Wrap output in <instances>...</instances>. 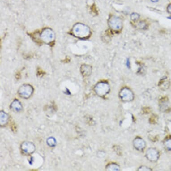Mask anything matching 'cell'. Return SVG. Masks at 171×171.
<instances>
[{
	"label": "cell",
	"mask_w": 171,
	"mask_h": 171,
	"mask_svg": "<svg viewBox=\"0 0 171 171\" xmlns=\"http://www.w3.org/2000/svg\"><path fill=\"white\" fill-rule=\"evenodd\" d=\"M72 33L78 38L86 39L89 37L91 32L88 26L82 24H77L73 27Z\"/></svg>",
	"instance_id": "cell-1"
},
{
	"label": "cell",
	"mask_w": 171,
	"mask_h": 171,
	"mask_svg": "<svg viewBox=\"0 0 171 171\" xmlns=\"http://www.w3.org/2000/svg\"><path fill=\"white\" fill-rule=\"evenodd\" d=\"M139 15L136 13H133L131 15L130 17L133 21H136L139 19Z\"/></svg>",
	"instance_id": "cell-12"
},
{
	"label": "cell",
	"mask_w": 171,
	"mask_h": 171,
	"mask_svg": "<svg viewBox=\"0 0 171 171\" xmlns=\"http://www.w3.org/2000/svg\"><path fill=\"white\" fill-rule=\"evenodd\" d=\"M165 144L166 147L167 149L171 151V139H169L165 140Z\"/></svg>",
	"instance_id": "cell-13"
},
{
	"label": "cell",
	"mask_w": 171,
	"mask_h": 171,
	"mask_svg": "<svg viewBox=\"0 0 171 171\" xmlns=\"http://www.w3.org/2000/svg\"><path fill=\"white\" fill-rule=\"evenodd\" d=\"M81 71L84 76H88L92 72V67L89 65H83L81 67Z\"/></svg>",
	"instance_id": "cell-8"
},
{
	"label": "cell",
	"mask_w": 171,
	"mask_h": 171,
	"mask_svg": "<svg viewBox=\"0 0 171 171\" xmlns=\"http://www.w3.org/2000/svg\"><path fill=\"white\" fill-rule=\"evenodd\" d=\"M22 151L25 153L27 154H32L36 150L35 145L32 142H24L21 145Z\"/></svg>",
	"instance_id": "cell-6"
},
{
	"label": "cell",
	"mask_w": 171,
	"mask_h": 171,
	"mask_svg": "<svg viewBox=\"0 0 171 171\" xmlns=\"http://www.w3.org/2000/svg\"><path fill=\"white\" fill-rule=\"evenodd\" d=\"M108 24L110 28L114 32H119L122 28V22L120 18L112 15L108 20Z\"/></svg>",
	"instance_id": "cell-2"
},
{
	"label": "cell",
	"mask_w": 171,
	"mask_h": 171,
	"mask_svg": "<svg viewBox=\"0 0 171 171\" xmlns=\"http://www.w3.org/2000/svg\"><path fill=\"white\" fill-rule=\"evenodd\" d=\"M11 108L13 111L17 112L21 111L23 109L21 103L17 100H15L11 103Z\"/></svg>",
	"instance_id": "cell-9"
},
{
	"label": "cell",
	"mask_w": 171,
	"mask_h": 171,
	"mask_svg": "<svg viewBox=\"0 0 171 171\" xmlns=\"http://www.w3.org/2000/svg\"><path fill=\"white\" fill-rule=\"evenodd\" d=\"M34 88L29 84H24L20 87L18 91V94L21 97L24 99H28L32 95Z\"/></svg>",
	"instance_id": "cell-3"
},
{
	"label": "cell",
	"mask_w": 171,
	"mask_h": 171,
	"mask_svg": "<svg viewBox=\"0 0 171 171\" xmlns=\"http://www.w3.org/2000/svg\"><path fill=\"white\" fill-rule=\"evenodd\" d=\"M48 145L51 147H53L56 145V141L55 139L53 137H50L48 139L47 141Z\"/></svg>",
	"instance_id": "cell-11"
},
{
	"label": "cell",
	"mask_w": 171,
	"mask_h": 171,
	"mask_svg": "<svg viewBox=\"0 0 171 171\" xmlns=\"http://www.w3.org/2000/svg\"><path fill=\"white\" fill-rule=\"evenodd\" d=\"M158 1L159 0H151V1L153 2H158Z\"/></svg>",
	"instance_id": "cell-16"
},
{
	"label": "cell",
	"mask_w": 171,
	"mask_h": 171,
	"mask_svg": "<svg viewBox=\"0 0 171 171\" xmlns=\"http://www.w3.org/2000/svg\"><path fill=\"white\" fill-rule=\"evenodd\" d=\"M138 27H139V28L141 29H144L146 28V27H147V24L144 22H140L139 23V24H138Z\"/></svg>",
	"instance_id": "cell-14"
},
{
	"label": "cell",
	"mask_w": 171,
	"mask_h": 171,
	"mask_svg": "<svg viewBox=\"0 0 171 171\" xmlns=\"http://www.w3.org/2000/svg\"><path fill=\"white\" fill-rule=\"evenodd\" d=\"M41 37L43 41L47 44L53 42L54 40L53 32L50 29L46 28L43 30L41 35Z\"/></svg>",
	"instance_id": "cell-4"
},
{
	"label": "cell",
	"mask_w": 171,
	"mask_h": 171,
	"mask_svg": "<svg viewBox=\"0 0 171 171\" xmlns=\"http://www.w3.org/2000/svg\"><path fill=\"white\" fill-rule=\"evenodd\" d=\"M95 90L96 92L99 96H103L109 92V86L107 83L101 82L96 86Z\"/></svg>",
	"instance_id": "cell-5"
},
{
	"label": "cell",
	"mask_w": 171,
	"mask_h": 171,
	"mask_svg": "<svg viewBox=\"0 0 171 171\" xmlns=\"http://www.w3.org/2000/svg\"><path fill=\"white\" fill-rule=\"evenodd\" d=\"M0 119H1V126H4L6 125L8 122L9 116L4 111H1L0 113Z\"/></svg>",
	"instance_id": "cell-10"
},
{
	"label": "cell",
	"mask_w": 171,
	"mask_h": 171,
	"mask_svg": "<svg viewBox=\"0 0 171 171\" xmlns=\"http://www.w3.org/2000/svg\"><path fill=\"white\" fill-rule=\"evenodd\" d=\"M159 86L163 90H166L169 88L170 82L167 77H164L160 81Z\"/></svg>",
	"instance_id": "cell-7"
},
{
	"label": "cell",
	"mask_w": 171,
	"mask_h": 171,
	"mask_svg": "<svg viewBox=\"0 0 171 171\" xmlns=\"http://www.w3.org/2000/svg\"><path fill=\"white\" fill-rule=\"evenodd\" d=\"M167 11L169 14H171V3L169 4L167 6Z\"/></svg>",
	"instance_id": "cell-15"
}]
</instances>
